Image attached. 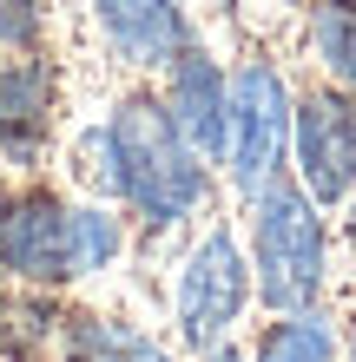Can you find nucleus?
<instances>
[{
  "label": "nucleus",
  "mask_w": 356,
  "mask_h": 362,
  "mask_svg": "<svg viewBox=\"0 0 356 362\" xmlns=\"http://www.w3.org/2000/svg\"><path fill=\"white\" fill-rule=\"evenodd\" d=\"M106 165L113 185L132 198V211L145 224H178L185 211L205 198V172L185 152V139L172 132L159 99H125L113 125H106Z\"/></svg>",
  "instance_id": "1"
},
{
  "label": "nucleus",
  "mask_w": 356,
  "mask_h": 362,
  "mask_svg": "<svg viewBox=\"0 0 356 362\" xmlns=\"http://www.w3.org/2000/svg\"><path fill=\"white\" fill-rule=\"evenodd\" d=\"M323 284V230L304 191L264 185L258 198V290L270 310H304Z\"/></svg>",
  "instance_id": "2"
},
{
  "label": "nucleus",
  "mask_w": 356,
  "mask_h": 362,
  "mask_svg": "<svg viewBox=\"0 0 356 362\" xmlns=\"http://www.w3.org/2000/svg\"><path fill=\"white\" fill-rule=\"evenodd\" d=\"M284 125H290V105H284L277 73L264 59H251L231 79V93H224V145H231V165H238L244 191L270 185V172L284 158Z\"/></svg>",
  "instance_id": "3"
},
{
  "label": "nucleus",
  "mask_w": 356,
  "mask_h": 362,
  "mask_svg": "<svg viewBox=\"0 0 356 362\" xmlns=\"http://www.w3.org/2000/svg\"><path fill=\"white\" fill-rule=\"evenodd\" d=\"M244 296H251V276H244V257H238L231 230H212V238L192 250L185 276H178V336L192 349L218 343V336L238 323Z\"/></svg>",
  "instance_id": "4"
},
{
  "label": "nucleus",
  "mask_w": 356,
  "mask_h": 362,
  "mask_svg": "<svg viewBox=\"0 0 356 362\" xmlns=\"http://www.w3.org/2000/svg\"><path fill=\"white\" fill-rule=\"evenodd\" d=\"M0 264L27 284H67L73 276V218L47 191L0 204Z\"/></svg>",
  "instance_id": "5"
},
{
  "label": "nucleus",
  "mask_w": 356,
  "mask_h": 362,
  "mask_svg": "<svg viewBox=\"0 0 356 362\" xmlns=\"http://www.w3.org/2000/svg\"><path fill=\"white\" fill-rule=\"evenodd\" d=\"M297 158H304V191L317 204H337L356 185V112L337 93H310L297 105Z\"/></svg>",
  "instance_id": "6"
},
{
  "label": "nucleus",
  "mask_w": 356,
  "mask_h": 362,
  "mask_svg": "<svg viewBox=\"0 0 356 362\" xmlns=\"http://www.w3.org/2000/svg\"><path fill=\"white\" fill-rule=\"evenodd\" d=\"M172 105H165V119H172V132L185 139V152L192 158H218L224 152V79L205 53H178L172 59Z\"/></svg>",
  "instance_id": "7"
},
{
  "label": "nucleus",
  "mask_w": 356,
  "mask_h": 362,
  "mask_svg": "<svg viewBox=\"0 0 356 362\" xmlns=\"http://www.w3.org/2000/svg\"><path fill=\"white\" fill-rule=\"evenodd\" d=\"M99 27L113 33V47L132 66H172L185 53V20L172 0H93Z\"/></svg>",
  "instance_id": "8"
},
{
  "label": "nucleus",
  "mask_w": 356,
  "mask_h": 362,
  "mask_svg": "<svg viewBox=\"0 0 356 362\" xmlns=\"http://www.w3.org/2000/svg\"><path fill=\"white\" fill-rule=\"evenodd\" d=\"M47 105H53V73L47 66H13L0 73V139H27L47 125Z\"/></svg>",
  "instance_id": "9"
},
{
  "label": "nucleus",
  "mask_w": 356,
  "mask_h": 362,
  "mask_svg": "<svg viewBox=\"0 0 356 362\" xmlns=\"http://www.w3.org/2000/svg\"><path fill=\"white\" fill-rule=\"evenodd\" d=\"M310 47L343 86H356V0H323L310 13Z\"/></svg>",
  "instance_id": "10"
},
{
  "label": "nucleus",
  "mask_w": 356,
  "mask_h": 362,
  "mask_svg": "<svg viewBox=\"0 0 356 362\" xmlns=\"http://www.w3.org/2000/svg\"><path fill=\"white\" fill-rule=\"evenodd\" d=\"M258 362H330V329L317 316H284V323L264 336Z\"/></svg>",
  "instance_id": "11"
},
{
  "label": "nucleus",
  "mask_w": 356,
  "mask_h": 362,
  "mask_svg": "<svg viewBox=\"0 0 356 362\" xmlns=\"http://www.w3.org/2000/svg\"><path fill=\"white\" fill-rule=\"evenodd\" d=\"M79 362H172V356L152 349L145 336H125V329H106V323H86V329H79Z\"/></svg>",
  "instance_id": "12"
},
{
  "label": "nucleus",
  "mask_w": 356,
  "mask_h": 362,
  "mask_svg": "<svg viewBox=\"0 0 356 362\" xmlns=\"http://www.w3.org/2000/svg\"><path fill=\"white\" fill-rule=\"evenodd\" d=\"M67 218H73V276H79V270L113 264V250H119V224H113V218H99V211H67Z\"/></svg>",
  "instance_id": "13"
},
{
  "label": "nucleus",
  "mask_w": 356,
  "mask_h": 362,
  "mask_svg": "<svg viewBox=\"0 0 356 362\" xmlns=\"http://www.w3.org/2000/svg\"><path fill=\"white\" fill-rule=\"evenodd\" d=\"M40 40V7L33 0H0V47H33Z\"/></svg>",
  "instance_id": "14"
},
{
  "label": "nucleus",
  "mask_w": 356,
  "mask_h": 362,
  "mask_svg": "<svg viewBox=\"0 0 356 362\" xmlns=\"http://www.w3.org/2000/svg\"><path fill=\"white\" fill-rule=\"evenodd\" d=\"M212 362H238V356H224V349H218V356H212Z\"/></svg>",
  "instance_id": "15"
},
{
  "label": "nucleus",
  "mask_w": 356,
  "mask_h": 362,
  "mask_svg": "<svg viewBox=\"0 0 356 362\" xmlns=\"http://www.w3.org/2000/svg\"><path fill=\"white\" fill-rule=\"evenodd\" d=\"M350 362H356V349H350Z\"/></svg>",
  "instance_id": "16"
}]
</instances>
